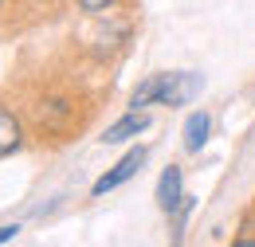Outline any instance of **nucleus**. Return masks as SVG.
Wrapping results in <instances>:
<instances>
[{
    "mask_svg": "<svg viewBox=\"0 0 255 247\" xmlns=\"http://www.w3.org/2000/svg\"><path fill=\"white\" fill-rule=\"evenodd\" d=\"M24 122L39 145H67L75 141L98 110V94L83 87L75 75H39L24 91Z\"/></svg>",
    "mask_w": 255,
    "mask_h": 247,
    "instance_id": "f257e3e1",
    "label": "nucleus"
},
{
    "mask_svg": "<svg viewBox=\"0 0 255 247\" xmlns=\"http://www.w3.org/2000/svg\"><path fill=\"white\" fill-rule=\"evenodd\" d=\"M133 31H137L133 12L114 8V12H98V16H79V28L71 35V43L87 67H110L129 51Z\"/></svg>",
    "mask_w": 255,
    "mask_h": 247,
    "instance_id": "f03ea898",
    "label": "nucleus"
},
{
    "mask_svg": "<svg viewBox=\"0 0 255 247\" xmlns=\"http://www.w3.org/2000/svg\"><path fill=\"white\" fill-rule=\"evenodd\" d=\"M204 91V75L200 71H161L157 75V106H189L196 94Z\"/></svg>",
    "mask_w": 255,
    "mask_h": 247,
    "instance_id": "7ed1b4c3",
    "label": "nucleus"
},
{
    "mask_svg": "<svg viewBox=\"0 0 255 247\" xmlns=\"http://www.w3.org/2000/svg\"><path fill=\"white\" fill-rule=\"evenodd\" d=\"M145 157H149V149H145V145H133V149H129V153L122 157V161H118V165H110V169H106V173L98 177L95 185H91V196L98 200V196H106V192L122 188V185L129 181V177H137V173H141Z\"/></svg>",
    "mask_w": 255,
    "mask_h": 247,
    "instance_id": "20e7f679",
    "label": "nucleus"
},
{
    "mask_svg": "<svg viewBox=\"0 0 255 247\" xmlns=\"http://www.w3.org/2000/svg\"><path fill=\"white\" fill-rule=\"evenodd\" d=\"M28 122H24V110L12 106L8 98H0V161L12 153H20L28 145Z\"/></svg>",
    "mask_w": 255,
    "mask_h": 247,
    "instance_id": "39448f33",
    "label": "nucleus"
},
{
    "mask_svg": "<svg viewBox=\"0 0 255 247\" xmlns=\"http://www.w3.org/2000/svg\"><path fill=\"white\" fill-rule=\"evenodd\" d=\"M185 169L181 165H165L157 177V208L165 212V216H173L181 204H185Z\"/></svg>",
    "mask_w": 255,
    "mask_h": 247,
    "instance_id": "423d86ee",
    "label": "nucleus"
},
{
    "mask_svg": "<svg viewBox=\"0 0 255 247\" xmlns=\"http://www.w3.org/2000/svg\"><path fill=\"white\" fill-rule=\"evenodd\" d=\"M149 129V114L145 110H126L122 118H114V122L102 129V145H122V141H133V137H141Z\"/></svg>",
    "mask_w": 255,
    "mask_h": 247,
    "instance_id": "0eeeda50",
    "label": "nucleus"
},
{
    "mask_svg": "<svg viewBox=\"0 0 255 247\" xmlns=\"http://www.w3.org/2000/svg\"><path fill=\"white\" fill-rule=\"evenodd\" d=\"M208 133H212V118L204 110H192L185 118V129H181V141H185V153H200L208 145Z\"/></svg>",
    "mask_w": 255,
    "mask_h": 247,
    "instance_id": "6e6552de",
    "label": "nucleus"
},
{
    "mask_svg": "<svg viewBox=\"0 0 255 247\" xmlns=\"http://www.w3.org/2000/svg\"><path fill=\"white\" fill-rule=\"evenodd\" d=\"M145 106H157V75H145L129 94V110H145Z\"/></svg>",
    "mask_w": 255,
    "mask_h": 247,
    "instance_id": "1a4fd4ad",
    "label": "nucleus"
},
{
    "mask_svg": "<svg viewBox=\"0 0 255 247\" xmlns=\"http://www.w3.org/2000/svg\"><path fill=\"white\" fill-rule=\"evenodd\" d=\"M133 0H71V8L79 16H98V12H114V8H129Z\"/></svg>",
    "mask_w": 255,
    "mask_h": 247,
    "instance_id": "9d476101",
    "label": "nucleus"
},
{
    "mask_svg": "<svg viewBox=\"0 0 255 247\" xmlns=\"http://www.w3.org/2000/svg\"><path fill=\"white\" fill-rule=\"evenodd\" d=\"M24 4H32V8H71V0H24Z\"/></svg>",
    "mask_w": 255,
    "mask_h": 247,
    "instance_id": "9b49d317",
    "label": "nucleus"
},
{
    "mask_svg": "<svg viewBox=\"0 0 255 247\" xmlns=\"http://www.w3.org/2000/svg\"><path fill=\"white\" fill-rule=\"evenodd\" d=\"M16 236H20V224H0V244H8Z\"/></svg>",
    "mask_w": 255,
    "mask_h": 247,
    "instance_id": "f8f14e48",
    "label": "nucleus"
},
{
    "mask_svg": "<svg viewBox=\"0 0 255 247\" xmlns=\"http://www.w3.org/2000/svg\"><path fill=\"white\" fill-rule=\"evenodd\" d=\"M4 8H8V0H0V12H4Z\"/></svg>",
    "mask_w": 255,
    "mask_h": 247,
    "instance_id": "ddd939ff",
    "label": "nucleus"
}]
</instances>
